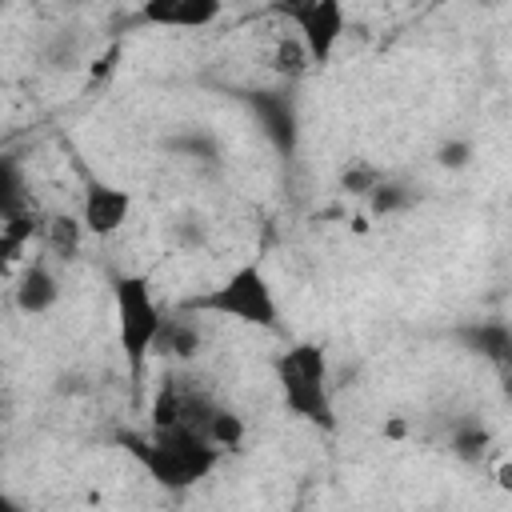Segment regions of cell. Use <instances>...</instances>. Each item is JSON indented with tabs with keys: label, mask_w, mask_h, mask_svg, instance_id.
<instances>
[{
	"label": "cell",
	"mask_w": 512,
	"mask_h": 512,
	"mask_svg": "<svg viewBox=\"0 0 512 512\" xmlns=\"http://www.w3.org/2000/svg\"><path fill=\"white\" fill-rule=\"evenodd\" d=\"M12 300H16V308L24 316H48L60 304V280H56V272L48 264L24 268V276L12 288Z\"/></svg>",
	"instance_id": "8"
},
{
	"label": "cell",
	"mask_w": 512,
	"mask_h": 512,
	"mask_svg": "<svg viewBox=\"0 0 512 512\" xmlns=\"http://www.w3.org/2000/svg\"><path fill=\"white\" fill-rule=\"evenodd\" d=\"M220 4L212 0H152L144 4V20L160 24V28H208L212 20H220Z\"/></svg>",
	"instance_id": "7"
},
{
	"label": "cell",
	"mask_w": 512,
	"mask_h": 512,
	"mask_svg": "<svg viewBox=\"0 0 512 512\" xmlns=\"http://www.w3.org/2000/svg\"><path fill=\"white\" fill-rule=\"evenodd\" d=\"M196 328H188V324H164V336H160V344H168L176 356H192L196 352Z\"/></svg>",
	"instance_id": "12"
},
{
	"label": "cell",
	"mask_w": 512,
	"mask_h": 512,
	"mask_svg": "<svg viewBox=\"0 0 512 512\" xmlns=\"http://www.w3.org/2000/svg\"><path fill=\"white\" fill-rule=\"evenodd\" d=\"M276 380H280V392L296 416H304L320 428L336 424L332 396H328V356L320 344H308V340L292 344L276 360Z\"/></svg>",
	"instance_id": "3"
},
{
	"label": "cell",
	"mask_w": 512,
	"mask_h": 512,
	"mask_svg": "<svg viewBox=\"0 0 512 512\" xmlns=\"http://www.w3.org/2000/svg\"><path fill=\"white\" fill-rule=\"evenodd\" d=\"M472 160V144L468 140H448L444 148H440V164L444 168H464Z\"/></svg>",
	"instance_id": "15"
},
{
	"label": "cell",
	"mask_w": 512,
	"mask_h": 512,
	"mask_svg": "<svg viewBox=\"0 0 512 512\" xmlns=\"http://www.w3.org/2000/svg\"><path fill=\"white\" fill-rule=\"evenodd\" d=\"M48 228H52V244H56L60 252H72V248H76V236H80V224H76V220L56 216Z\"/></svg>",
	"instance_id": "13"
},
{
	"label": "cell",
	"mask_w": 512,
	"mask_h": 512,
	"mask_svg": "<svg viewBox=\"0 0 512 512\" xmlns=\"http://www.w3.org/2000/svg\"><path fill=\"white\" fill-rule=\"evenodd\" d=\"M132 216V192L116 188V184H104V180H92L84 188V200H80V228L88 236H112L124 228V220Z\"/></svg>",
	"instance_id": "6"
},
{
	"label": "cell",
	"mask_w": 512,
	"mask_h": 512,
	"mask_svg": "<svg viewBox=\"0 0 512 512\" xmlns=\"http://www.w3.org/2000/svg\"><path fill=\"white\" fill-rule=\"evenodd\" d=\"M300 56H308L300 40H296V44L280 40V44H276V56H272V64H276L280 72H296V68H300Z\"/></svg>",
	"instance_id": "14"
},
{
	"label": "cell",
	"mask_w": 512,
	"mask_h": 512,
	"mask_svg": "<svg viewBox=\"0 0 512 512\" xmlns=\"http://www.w3.org/2000/svg\"><path fill=\"white\" fill-rule=\"evenodd\" d=\"M0 512H24V508H20V504H16L8 492H0Z\"/></svg>",
	"instance_id": "16"
},
{
	"label": "cell",
	"mask_w": 512,
	"mask_h": 512,
	"mask_svg": "<svg viewBox=\"0 0 512 512\" xmlns=\"http://www.w3.org/2000/svg\"><path fill=\"white\" fill-rule=\"evenodd\" d=\"M32 232H36V220L28 212H16V216L0 220V276L12 272V264L20 260V252H24Z\"/></svg>",
	"instance_id": "10"
},
{
	"label": "cell",
	"mask_w": 512,
	"mask_h": 512,
	"mask_svg": "<svg viewBox=\"0 0 512 512\" xmlns=\"http://www.w3.org/2000/svg\"><path fill=\"white\" fill-rule=\"evenodd\" d=\"M200 308L228 316L236 324H248V328H276L280 324V304H276V292H272L260 264L232 268L208 296H200Z\"/></svg>",
	"instance_id": "4"
},
{
	"label": "cell",
	"mask_w": 512,
	"mask_h": 512,
	"mask_svg": "<svg viewBox=\"0 0 512 512\" xmlns=\"http://www.w3.org/2000/svg\"><path fill=\"white\" fill-rule=\"evenodd\" d=\"M112 304H116V336H120V352L128 360L132 380L144 376V364L156 348V340L164 336V308L156 304L152 280L148 276H116L112 280Z\"/></svg>",
	"instance_id": "1"
},
{
	"label": "cell",
	"mask_w": 512,
	"mask_h": 512,
	"mask_svg": "<svg viewBox=\"0 0 512 512\" xmlns=\"http://www.w3.org/2000/svg\"><path fill=\"white\" fill-rule=\"evenodd\" d=\"M200 436H204L216 452H240V444H244L248 428H244V420H240L236 412H208V420H204Z\"/></svg>",
	"instance_id": "9"
},
{
	"label": "cell",
	"mask_w": 512,
	"mask_h": 512,
	"mask_svg": "<svg viewBox=\"0 0 512 512\" xmlns=\"http://www.w3.org/2000/svg\"><path fill=\"white\" fill-rule=\"evenodd\" d=\"M284 12L300 28V44H304L308 60L328 64L336 44H340V36H344V24H348L344 4H336V0H304V4H288Z\"/></svg>",
	"instance_id": "5"
},
{
	"label": "cell",
	"mask_w": 512,
	"mask_h": 512,
	"mask_svg": "<svg viewBox=\"0 0 512 512\" xmlns=\"http://www.w3.org/2000/svg\"><path fill=\"white\" fill-rule=\"evenodd\" d=\"M128 448H132V452L144 460V468H148L160 484H168V488H184V484L204 480V476L220 464V456H224V452H216V448H212L200 432H192V428H168V432H160V440H152V444L128 436Z\"/></svg>",
	"instance_id": "2"
},
{
	"label": "cell",
	"mask_w": 512,
	"mask_h": 512,
	"mask_svg": "<svg viewBox=\"0 0 512 512\" xmlns=\"http://www.w3.org/2000/svg\"><path fill=\"white\" fill-rule=\"evenodd\" d=\"M20 196H24V176L20 164L12 156H0V220L20 212Z\"/></svg>",
	"instance_id": "11"
}]
</instances>
